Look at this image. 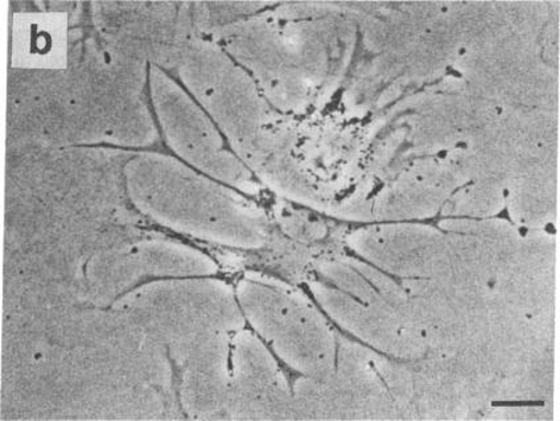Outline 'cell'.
Returning <instances> with one entry per match:
<instances>
[{"mask_svg": "<svg viewBox=\"0 0 560 421\" xmlns=\"http://www.w3.org/2000/svg\"><path fill=\"white\" fill-rule=\"evenodd\" d=\"M127 195L138 213L174 232L242 250L265 245L269 225L247 195L158 152L125 165Z\"/></svg>", "mask_w": 560, "mask_h": 421, "instance_id": "6da1fadb", "label": "cell"}, {"mask_svg": "<svg viewBox=\"0 0 560 421\" xmlns=\"http://www.w3.org/2000/svg\"><path fill=\"white\" fill-rule=\"evenodd\" d=\"M120 312L179 360L203 338L246 327L234 286L214 277L171 278L127 293Z\"/></svg>", "mask_w": 560, "mask_h": 421, "instance_id": "7a4b0ae2", "label": "cell"}, {"mask_svg": "<svg viewBox=\"0 0 560 421\" xmlns=\"http://www.w3.org/2000/svg\"><path fill=\"white\" fill-rule=\"evenodd\" d=\"M172 75L199 102L244 161L270 120V102L257 82L212 38L197 36Z\"/></svg>", "mask_w": 560, "mask_h": 421, "instance_id": "3957f363", "label": "cell"}, {"mask_svg": "<svg viewBox=\"0 0 560 421\" xmlns=\"http://www.w3.org/2000/svg\"><path fill=\"white\" fill-rule=\"evenodd\" d=\"M150 94L159 132L176 159L242 194H257L249 165L174 75L151 66Z\"/></svg>", "mask_w": 560, "mask_h": 421, "instance_id": "277c9868", "label": "cell"}, {"mask_svg": "<svg viewBox=\"0 0 560 421\" xmlns=\"http://www.w3.org/2000/svg\"><path fill=\"white\" fill-rule=\"evenodd\" d=\"M242 315L284 361L312 376L335 365V342L327 325L308 303L256 278L234 285Z\"/></svg>", "mask_w": 560, "mask_h": 421, "instance_id": "5b68a950", "label": "cell"}, {"mask_svg": "<svg viewBox=\"0 0 560 421\" xmlns=\"http://www.w3.org/2000/svg\"><path fill=\"white\" fill-rule=\"evenodd\" d=\"M231 370L229 419H262L284 412L289 404L284 381L259 338L245 328L233 336Z\"/></svg>", "mask_w": 560, "mask_h": 421, "instance_id": "8992f818", "label": "cell"}]
</instances>
